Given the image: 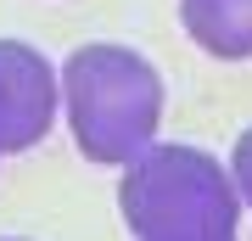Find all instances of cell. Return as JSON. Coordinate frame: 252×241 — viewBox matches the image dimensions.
Here are the masks:
<instances>
[{"label":"cell","mask_w":252,"mask_h":241,"mask_svg":"<svg viewBox=\"0 0 252 241\" xmlns=\"http://www.w3.org/2000/svg\"><path fill=\"white\" fill-rule=\"evenodd\" d=\"M62 112L67 135L90 163L129 169L162 124V73L135 45L90 39L62 62Z\"/></svg>","instance_id":"1"},{"label":"cell","mask_w":252,"mask_h":241,"mask_svg":"<svg viewBox=\"0 0 252 241\" xmlns=\"http://www.w3.org/2000/svg\"><path fill=\"white\" fill-rule=\"evenodd\" d=\"M118 213L135 241H241V191L213 152L157 140L118 179Z\"/></svg>","instance_id":"2"},{"label":"cell","mask_w":252,"mask_h":241,"mask_svg":"<svg viewBox=\"0 0 252 241\" xmlns=\"http://www.w3.org/2000/svg\"><path fill=\"white\" fill-rule=\"evenodd\" d=\"M62 112V68L23 39H0V124L6 152H34Z\"/></svg>","instance_id":"3"},{"label":"cell","mask_w":252,"mask_h":241,"mask_svg":"<svg viewBox=\"0 0 252 241\" xmlns=\"http://www.w3.org/2000/svg\"><path fill=\"white\" fill-rule=\"evenodd\" d=\"M180 23L196 51L219 62H252V0H180Z\"/></svg>","instance_id":"4"},{"label":"cell","mask_w":252,"mask_h":241,"mask_svg":"<svg viewBox=\"0 0 252 241\" xmlns=\"http://www.w3.org/2000/svg\"><path fill=\"white\" fill-rule=\"evenodd\" d=\"M230 179H235V191H241V202L252 207V129H241L235 146H230Z\"/></svg>","instance_id":"5"},{"label":"cell","mask_w":252,"mask_h":241,"mask_svg":"<svg viewBox=\"0 0 252 241\" xmlns=\"http://www.w3.org/2000/svg\"><path fill=\"white\" fill-rule=\"evenodd\" d=\"M0 157H6V124H0Z\"/></svg>","instance_id":"6"},{"label":"cell","mask_w":252,"mask_h":241,"mask_svg":"<svg viewBox=\"0 0 252 241\" xmlns=\"http://www.w3.org/2000/svg\"><path fill=\"white\" fill-rule=\"evenodd\" d=\"M0 241H23V236H0Z\"/></svg>","instance_id":"7"}]
</instances>
